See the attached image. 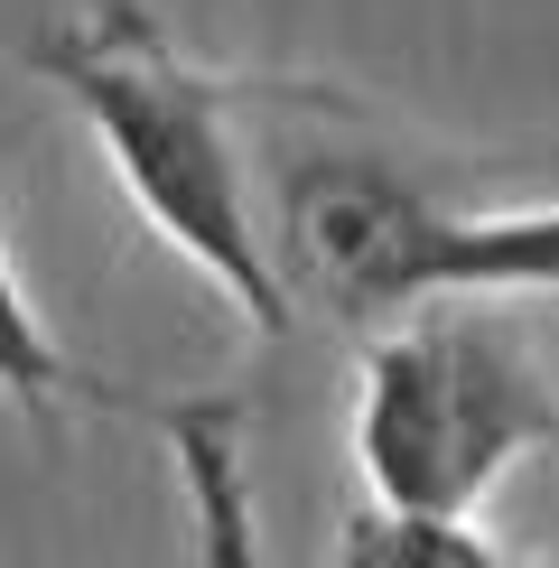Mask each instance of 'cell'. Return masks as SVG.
Listing matches in <instances>:
<instances>
[{"label":"cell","mask_w":559,"mask_h":568,"mask_svg":"<svg viewBox=\"0 0 559 568\" xmlns=\"http://www.w3.org/2000/svg\"><path fill=\"white\" fill-rule=\"evenodd\" d=\"M29 65L75 103L93 150L112 159L131 215L215 290L252 336H289L298 298L271 262L262 178L243 150V112L262 103L271 75H215L159 29L140 0H103L75 29L29 38Z\"/></svg>","instance_id":"obj_1"},{"label":"cell","mask_w":559,"mask_h":568,"mask_svg":"<svg viewBox=\"0 0 559 568\" xmlns=\"http://www.w3.org/2000/svg\"><path fill=\"white\" fill-rule=\"evenodd\" d=\"M559 447V383L504 298H429L355 354V476L410 513H485Z\"/></svg>","instance_id":"obj_2"},{"label":"cell","mask_w":559,"mask_h":568,"mask_svg":"<svg viewBox=\"0 0 559 568\" xmlns=\"http://www.w3.org/2000/svg\"><path fill=\"white\" fill-rule=\"evenodd\" d=\"M355 112V93L280 75V122H262V224L289 298L345 336H373L438 298L448 196L410 159L345 131Z\"/></svg>","instance_id":"obj_3"},{"label":"cell","mask_w":559,"mask_h":568,"mask_svg":"<svg viewBox=\"0 0 559 568\" xmlns=\"http://www.w3.org/2000/svg\"><path fill=\"white\" fill-rule=\"evenodd\" d=\"M0 400H19V410H103V419H159V429H177L186 400H159V392H131V383H103V373H84L75 354L57 345V326L29 307L10 271V243H0Z\"/></svg>","instance_id":"obj_4"},{"label":"cell","mask_w":559,"mask_h":568,"mask_svg":"<svg viewBox=\"0 0 559 568\" xmlns=\"http://www.w3.org/2000/svg\"><path fill=\"white\" fill-rule=\"evenodd\" d=\"M438 298H559V205H448Z\"/></svg>","instance_id":"obj_5"},{"label":"cell","mask_w":559,"mask_h":568,"mask_svg":"<svg viewBox=\"0 0 559 568\" xmlns=\"http://www.w3.org/2000/svg\"><path fill=\"white\" fill-rule=\"evenodd\" d=\"M326 568H531V559L485 540L476 513H410V504L364 494L326 540Z\"/></svg>","instance_id":"obj_6"}]
</instances>
